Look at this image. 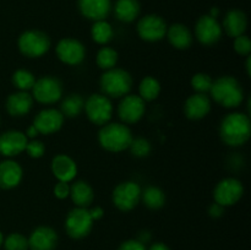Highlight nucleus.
I'll list each match as a JSON object with an SVG mask.
<instances>
[{
	"instance_id": "1",
	"label": "nucleus",
	"mask_w": 251,
	"mask_h": 250,
	"mask_svg": "<svg viewBox=\"0 0 251 250\" xmlns=\"http://www.w3.org/2000/svg\"><path fill=\"white\" fill-rule=\"evenodd\" d=\"M250 135V118L244 113H230L226 115L221 122L220 136L228 146H243L249 141Z\"/></svg>"
},
{
	"instance_id": "2",
	"label": "nucleus",
	"mask_w": 251,
	"mask_h": 250,
	"mask_svg": "<svg viewBox=\"0 0 251 250\" xmlns=\"http://www.w3.org/2000/svg\"><path fill=\"white\" fill-rule=\"evenodd\" d=\"M213 100L225 108L239 107L244 100V91L233 76H222L213 81L210 90Z\"/></svg>"
},
{
	"instance_id": "3",
	"label": "nucleus",
	"mask_w": 251,
	"mask_h": 250,
	"mask_svg": "<svg viewBox=\"0 0 251 250\" xmlns=\"http://www.w3.org/2000/svg\"><path fill=\"white\" fill-rule=\"evenodd\" d=\"M131 130L124 123H108L98 132V142L109 152H122L129 149L132 141Z\"/></svg>"
},
{
	"instance_id": "4",
	"label": "nucleus",
	"mask_w": 251,
	"mask_h": 250,
	"mask_svg": "<svg viewBox=\"0 0 251 250\" xmlns=\"http://www.w3.org/2000/svg\"><path fill=\"white\" fill-rule=\"evenodd\" d=\"M100 86L107 97L123 98L131 91L132 77L124 69L113 68L100 76Z\"/></svg>"
},
{
	"instance_id": "5",
	"label": "nucleus",
	"mask_w": 251,
	"mask_h": 250,
	"mask_svg": "<svg viewBox=\"0 0 251 250\" xmlns=\"http://www.w3.org/2000/svg\"><path fill=\"white\" fill-rule=\"evenodd\" d=\"M19 50L27 58H41L50 48L48 34L39 29H28L21 33L17 41Z\"/></svg>"
},
{
	"instance_id": "6",
	"label": "nucleus",
	"mask_w": 251,
	"mask_h": 250,
	"mask_svg": "<svg viewBox=\"0 0 251 250\" xmlns=\"http://www.w3.org/2000/svg\"><path fill=\"white\" fill-rule=\"evenodd\" d=\"M83 109H85L88 120L92 124L98 125V126H103V125L108 124L109 120L112 119V102H110L109 97L104 96L103 93L91 95L85 100V107H83Z\"/></svg>"
},
{
	"instance_id": "7",
	"label": "nucleus",
	"mask_w": 251,
	"mask_h": 250,
	"mask_svg": "<svg viewBox=\"0 0 251 250\" xmlns=\"http://www.w3.org/2000/svg\"><path fill=\"white\" fill-rule=\"evenodd\" d=\"M93 222L88 208L75 207L66 216L65 230L73 239H82L91 233Z\"/></svg>"
},
{
	"instance_id": "8",
	"label": "nucleus",
	"mask_w": 251,
	"mask_h": 250,
	"mask_svg": "<svg viewBox=\"0 0 251 250\" xmlns=\"http://www.w3.org/2000/svg\"><path fill=\"white\" fill-rule=\"evenodd\" d=\"M141 186L135 181H123L113 190V203L123 212L134 210L141 200Z\"/></svg>"
},
{
	"instance_id": "9",
	"label": "nucleus",
	"mask_w": 251,
	"mask_h": 250,
	"mask_svg": "<svg viewBox=\"0 0 251 250\" xmlns=\"http://www.w3.org/2000/svg\"><path fill=\"white\" fill-rule=\"evenodd\" d=\"M32 97L42 104H54L63 97V85L53 76H43L34 82Z\"/></svg>"
},
{
	"instance_id": "10",
	"label": "nucleus",
	"mask_w": 251,
	"mask_h": 250,
	"mask_svg": "<svg viewBox=\"0 0 251 250\" xmlns=\"http://www.w3.org/2000/svg\"><path fill=\"white\" fill-rule=\"evenodd\" d=\"M244 186L242 181L235 178H225L218 181L213 190V199L215 202L222 207L233 206L243 198Z\"/></svg>"
},
{
	"instance_id": "11",
	"label": "nucleus",
	"mask_w": 251,
	"mask_h": 250,
	"mask_svg": "<svg viewBox=\"0 0 251 250\" xmlns=\"http://www.w3.org/2000/svg\"><path fill=\"white\" fill-rule=\"evenodd\" d=\"M167 24L158 15H146L137 22V34L146 42H158L166 37Z\"/></svg>"
},
{
	"instance_id": "12",
	"label": "nucleus",
	"mask_w": 251,
	"mask_h": 250,
	"mask_svg": "<svg viewBox=\"0 0 251 250\" xmlns=\"http://www.w3.org/2000/svg\"><path fill=\"white\" fill-rule=\"evenodd\" d=\"M56 55L66 65H80L86 56L85 46L75 38H63L56 44Z\"/></svg>"
},
{
	"instance_id": "13",
	"label": "nucleus",
	"mask_w": 251,
	"mask_h": 250,
	"mask_svg": "<svg viewBox=\"0 0 251 250\" xmlns=\"http://www.w3.org/2000/svg\"><path fill=\"white\" fill-rule=\"evenodd\" d=\"M146 104L137 95H126L118 105V115L124 124H135L144 117Z\"/></svg>"
},
{
	"instance_id": "14",
	"label": "nucleus",
	"mask_w": 251,
	"mask_h": 250,
	"mask_svg": "<svg viewBox=\"0 0 251 250\" xmlns=\"http://www.w3.org/2000/svg\"><path fill=\"white\" fill-rule=\"evenodd\" d=\"M195 36L203 46H213L222 37V26L217 19L210 15H203L195 25Z\"/></svg>"
},
{
	"instance_id": "15",
	"label": "nucleus",
	"mask_w": 251,
	"mask_h": 250,
	"mask_svg": "<svg viewBox=\"0 0 251 250\" xmlns=\"http://www.w3.org/2000/svg\"><path fill=\"white\" fill-rule=\"evenodd\" d=\"M64 115L55 108H47L41 110L33 119V126L36 127L38 134L50 135L59 131L64 124Z\"/></svg>"
},
{
	"instance_id": "16",
	"label": "nucleus",
	"mask_w": 251,
	"mask_h": 250,
	"mask_svg": "<svg viewBox=\"0 0 251 250\" xmlns=\"http://www.w3.org/2000/svg\"><path fill=\"white\" fill-rule=\"evenodd\" d=\"M28 139L25 132L10 130L0 135V153L5 157H15L26 150Z\"/></svg>"
},
{
	"instance_id": "17",
	"label": "nucleus",
	"mask_w": 251,
	"mask_h": 250,
	"mask_svg": "<svg viewBox=\"0 0 251 250\" xmlns=\"http://www.w3.org/2000/svg\"><path fill=\"white\" fill-rule=\"evenodd\" d=\"M27 239L29 250H54L58 244L56 232L47 225L37 227Z\"/></svg>"
},
{
	"instance_id": "18",
	"label": "nucleus",
	"mask_w": 251,
	"mask_h": 250,
	"mask_svg": "<svg viewBox=\"0 0 251 250\" xmlns=\"http://www.w3.org/2000/svg\"><path fill=\"white\" fill-rule=\"evenodd\" d=\"M50 168L53 175L59 181H65V183L73 181L77 174V164L68 154H56L51 159Z\"/></svg>"
},
{
	"instance_id": "19",
	"label": "nucleus",
	"mask_w": 251,
	"mask_h": 250,
	"mask_svg": "<svg viewBox=\"0 0 251 250\" xmlns=\"http://www.w3.org/2000/svg\"><path fill=\"white\" fill-rule=\"evenodd\" d=\"M78 10L86 19L95 21L105 20L112 10L110 0H78Z\"/></svg>"
},
{
	"instance_id": "20",
	"label": "nucleus",
	"mask_w": 251,
	"mask_h": 250,
	"mask_svg": "<svg viewBox=\"0 0 251 250\" xmlns=\"http://www.w3.org/2000/svg\"><path fill=\"white\" fill-rule=\"evenodd\" d=\"M211 110V100L205 93H195L185 100L184 113L191 120H200L205 118Z\"/></svg>"
},
{
	"instance_id": "21",
	"label": "nucleus",
	"mask_w": 251,
	"mask_h": 250,
	"mask_svg": "<svg viewBox=\"0 0 251 250\" xmlns=\"http://www.w3.org/2000/svg\"><path fill=\"white\" fill-rule=\"evenodd\" d=\"M24 171L17 162L12 159L0 162V188L14 189L21 183Z\"/></svg>"
},
{
	"instance_id": "22",
	"label": "nucleus",
	"mask_w": 251,
	"mask_h": 250,
	"mask_svg": "<svg viewBox=\"0 0 251 250\" xmlns=\"http://www.w3.org/2000/svg\"><path fill=\"white\" fill-rule=\"evenodd\" d=\"M33 105V97L26 91L10 95L6 100V110L11 117H24L28 114Z\"/></svg>"
},
{
	"instance_id": "23",
	"label": "nucleus",
	"mask_w": 251,
	"mask_h": 250,
	"mask_svg": "<svg viewBox=\"0 0 251 250\" xmlns=\"http://www.w3.org/2000/svg\"><path fill=\"white\" fill-rule=\"evenodd\" d=\"M248 27V17L242 10L233 9L226 14L223 19V29L229 37H239L245 34Z\"/></svg>"
},
{
	"instance_id": "24",
	"label": "nucleus",
	"mask_w": 251,
	"mask_h": 250,
	"mask_svg": "<svg viewBox=\"0 0 251 250\" xmlns=\"http://www.w3.org/2000/svg\"><path fill=\"white\" fill-rule=\"evenodd\" d=\"M167 38H168L169 43L176 49H184L190 48L193 44V34H191L190 29L183 24H174L167 28L166 33Z\"/></svg>"
},
{
	"instance_id": "25",
	"label": "nucleus",
	"mask_w": 251,
	"mask_h": 250,
	"mask_svg": "<svg viewBox=\"0 0 251 250\" xmlns=\"http://www.w3.org/2000/svg\"><path fill=\"white\" fill-rule=\"evenodd\" d=\"M75 203L76 207L88 208L93 202L95 193L92 186L83 180L75 181L70 185V195H69Z\"/></svg>"
},
{
	"instance_id": "26",
	"label": "nucleus",
	"mask_w": 251,
	"mask_h": 250,
	"mask_svg": "<svg viewBox=\"0 0 251 250\" xmlns=\"http://www.w3.org/2000/svg\"><path fill=\"white\" fill-rule=\"evenodd\" d=\"M139 0H118L114 5V14L119 21L122 22H132L137 19L140 15Z\"/></svg>"
},
{
	"instance_id": "27",
	"label": "nucleus",
	"mask_w": 251,
	"mask_h": 250,
	"mask_svg": "<svg viewBox=\"0 0 251 250\" xmlns=\"http://www.w3.org/2000/svg\"><path fill=\"white\" fill-rule=\"evenodd\" d=\"M85 107V100L80 95H69L61 102L60 112L64 115V118H75L81 114Z\"/></svg>"
},
{
	"instance_id": "28",
	"label": "nucleus",
	"mask_w": 251,
	"mask_h": 250,
	"mask_svg": "<svg viewBox=\"0 0 251 250\" xmlns=\"http://www.w3.org/2000/svg\"><path fill=\"white\" fill-rule=\"evenodd\" d=\"M141 200L144 201L145 206L151 210H158L163 207L166 203V195L163 190L157 186H147L141 191Z\"/></svg>"
},
{
	"instance_id": "29",
	"label": "nucleus",
	"mask_w": 251,
	"mask_h": 250,
	"mask_svg": "<svg viewBox=\"0 0 251 250\" xmlns=\"http://www.w3.org/2000/svg\"><path fill=\"white\" fill-rule=\"evenodd\" d=\"M113 34L114 32H113L112 26L105 20L93 22L92 28H91V37L97 44L104 46V44L109 43L113 38Z\"/></svg>"
},
{
	"instance_id": "30",
	"label": "nucleus",
	"mask_w": 251,
	"mask_h": 250,
	"mask_svg": "<svg viewBox=\"0 0 251 250\" xmlns=\"http://www.w3.org/2000/svg\"><path fill=\"white\" fill-rule=\"evenodd\" d=\"M161 93V85L158 80H156L152 76H146L142 78L139 86V96L145 102H151L154 100Z\"/></svg>"
},
{
	"instance_id": "31",
	"label": "nucleus",
	"mask_w": 251,
	"mask_h": 250,
	"mask_svg": "<svg viewBox=\"0 0 251 250\" xmlns=\"http://www.w3.org/2000/svg\"><path fill=\"white\" fill-rule=\"evenodd\" d=\"M96 63H97L98 68H100L104 71L115 68L118 63L117 50H114L110 47H102L98 50L97 56H96Z\"/></svg>"
},
{
	"instance_id": "32",
	"label": "nucleus",
	"mask_w": 251,
	"mask_h": 250,
	"mask_svg": "<svg viewBox=\"0 0 251 250\" xmlns=\"http://www.w3.org/2000/svg\"><path fill=\"white\" fill-rule=\"evenodd\" d=\"M34 82H36V77L31 71L26 70V69H19L12 75V83L19 91H26L28 92L32 90Z\"/></svg>"
},
{
	"instance_id": "33",
	"label": "nucleus",
	"mask_w": 251,
	"mask_h": 250,
	"mask_svg": "<svg viewBox=\"0 0 251 250\" xmlns=\"http://www.w3.org/2000/svg\"><path fill=\"white\" fill-rule=\"evenodd\" d=\"M213 80L208 74L198 73L191 78V87L196 91V93H205L210 92L212 87Z\"/></svg>"
},
{
	"instance_id": "34",
	"label": "nucleus",
	"mask_w": 251,
	"mask_h": 250,
	"mask_svg": "<svg viewBox=\"0 0 251 250\" xmlns=\"http://www.w3.org/2000/svg\"><path fill=\"white\" fill-rule=\"evenodd\" d=\"M129 150L132 156L137 158H144L149 156L151 152V144L145 137H136V139H132Z\"/></svg>"
},
{
	"instance_id": "35",
	"label": "nucleus",
	"mask_w": 251,
	"mask_h": 250,
	"mask_svg": "<svg viewBox=\"0 0 251 250\" xmlns=\"http://www.w3.org/2000/svg\"><path fill=\"white\" fill-rule=\"evenodd\" d=\"M5 250H28V239L20 233H11L4 240Z\"/></svg>"
},
{
	"instance_id": "36",
	"label": "nucleus",
	"mask_w": 251,
	"mask_h": 250,
	"mask_svg": "<svg viewBox=\"0 0 251 250\" xmlns=\"http://www.w3.org/2000/svg\"><path fill=\"white\" fill-rule=\"evenodd\" d=\"M25 151L28 153V156L31 158H41V157H43L44 152H46V146L39 140L32 139L31 141L27 142Z\"/></svg>"
},
{
	"instance_id": "37",
	"label": "nucleus",
	"mask_w": 251,
	"mask_h": 250,
	"mask_svg": "<svg viewBox=\"0 0 251 250\" xmlns=\"http://www.w3.org/2000/svg\"><path fill=\"white\" fill-rule=\"evenodd\" d=\"M234 50L239 55L249 56L251 51V41L247 34H242L239 37L234 38Z\"/></svg>"
},
{
	"instance_id": "38",
	"label": "nucleus",
	"mask_w": 251,
	"mask_h": 250,
	"mask_svg": "<svg viewBox=\"0 0 251 250\" xmlns=\"http://www.w3.org/2000/svg\"><path fill=\"white\" fill-rule=\"evenodd\" d=\"M54 195L59 199V200H64V199L69 198L70 195V184L65 183V181H58L54 186Z\"/></svg>"
},
{
	"instance_id": "39",
	"label": "nucleus",
	"mask_w": 251,
	"mask_h": 250,
	"mask_svg": "<svg viewBox=\"0 0 251 250\" xmlns=\"http://www.w3.org/2000/svg\"><path fill=\"white\" fill-rule=\"evenodd\" d=\"M118 250H146L144 243L136 239H130L122 243Z\"/></svg>"
},
{
	"instance_id": "40",
	"label": "nucleus",
	"mask_w": 251,
	"mask_h": 250,
	"mask_svg": "<svg viewBox=\"0 0 251 250\" xmlns=\"http://www.w3.org/2000/svg\"><path fill=\"white\" fill-rule=\"evenodd\" d=\"M223 210H225V207H222V206L215 202L208 208V213H210L211 217H221L223 215Z\"/></svg>"
},
{
	"instance_id": "41",
	"label": "nucleus",
	"mask_w": 251,
	"mask_h": 250,
	"mask_svg": "<svg viewBox=\"0 0 251 250\" xmlns=\"http://www.w3.org/2000/svg\"><path fill=\"white\" fill-rule=\"evenodd\" d=\"M88 211H90V215L93 221L100 220V218L103 217V215H104V211H103V208L100 207V206H96V207L93 208H88Z\"/></svg>"
},
{
	"instance_id": "42",
	"label": "nucleus",
	"mask_w": 251,
	"mask_h": 250,
	"mask_svg": "<svg viewBox=\"0 0 251 250\" xmlns=\"http://www.w3.org/2000/svg\"><path fill=\"white\" fill-rule=\"evenodd\" d=\"M25 135L27 136V139H28V137H29V139H36V137L38 136L39 134H38V131H37L36 127H34L33 125H31V126L27 129V131L25 132Z\"/></svg>"
},
{
	"instance_id": "43",
	"label": "nucleus",
	"mask_w": 251,
	"mask_h": 250,
	"mask_svg": "<svg viewBox=\"0 0 251 250\" xmlns=\"http://www.w3.org/2000/svg\"><path fill=\"white\" fill-rule=\"evenodd\" d=\"M149 250H171V249H169L166 244H163V243H154V244H152L151 247H150Z\"/></svg>"
},
{
	"instance_id": "44",
	"label": "nucleus",
	"mask_w": 251,
	"mask_h": 250,
	"mask_svg": "<svg viewBox=\"0 0 251 250\" xmlns=\"http://www.w3.org/2000/svg\"><path fill=\"white\" fill-rule=\"evenodd\" d=\"M218 12H220V10L217 9V7H212V9H211V11H210V16H212V17H215V19H217V16H218Z\"/></svg>"
},
{
	"instance_id": "45",
	"label": "nucleus",
	"mask_w": 251,
	"mask_h": 250,
	"mask_svg": "<svg viewBox=\"0 0 251 250\" xmlns=\"http://www.w3.org/2000/svg\"><path fill=\"white\" fill-rule=\"evenodd\" d=\"M247 71H248V75H250V58H248V61H247Z\"/></svg>"
},
{
	"instance_id": "46",
	"label": "nucleus",
	"mask_w": 251,
	"mask_h": 250,
	"mask_svg": "<svg viewBox=\"0 0 251 250\" xmlns=\"http://www.w3.org/2000/svg\"><path fill=\"white\" fill-rule=\"evenodd\" d=\"M4 243V237H2L1 232H0V247H1V244Z\"/></svg>"
}]
</instances>
